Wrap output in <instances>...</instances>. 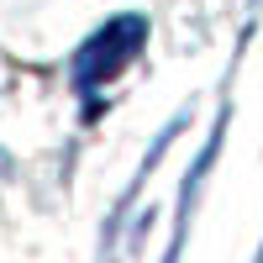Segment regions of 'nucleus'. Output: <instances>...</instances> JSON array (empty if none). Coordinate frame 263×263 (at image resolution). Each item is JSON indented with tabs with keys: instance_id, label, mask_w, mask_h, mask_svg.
Segmentation results:
<instances>
[{
	"instance_id": "f257e3e1",
	"label": "nucleus",
	"mask_w": 263,
	"mask_h": 263,
	"mask_svg": "<svg viewBox=\"0 0 263 263\" xmlns=\"http://www.w3.org/2000/svg\"><path fill=\"white\" fill-rule=\"evenodd\" d=\"M137 42H142V21H137V16L111 21V27L79 53V84H84V90H95L100 79H111L116 69H126V58L137 53Z\"/></svg>"
}]
</instances>
